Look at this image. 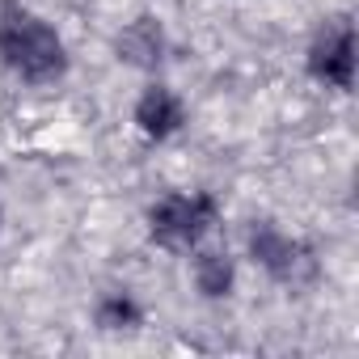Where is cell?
<instances>
[{"instance_id":"6da1fadb","label":"cell","mask_w":359,"mask_h":359,"mask_svg":"<svg viewBox=\"0 0 359 359\" xmlns=\"http://www.w3.org/2000/svg\"><path fill=\"white\" fill-rule=\"evenodd\" d=\"M0 64L26 85H51L68 72V47L55 26L9 0L0 9Z\"/></svg>"},{"instance_id":"7a4b0ae2","label":"cell","mask_w":359,"mask_h":359,"mask_svg":"<svg viewBox=\"0 0 359 359\" xmlns=\"http://www.w3.org/2000/svg\"><path fill=\"white\" fill-rule=\"evenodd\" d=\"M220 220V203L212 191H173L148 208V237L161 250H195Z\"/></svg>"},{"instance_id":"3957f363","label":"cell","mask_w":359,"mask_h":359,"mask_svg":"<svg viewBox=\"0 0 359 359\" xmlns=\"http://www.w3.org/2000/svg\"><path fill=\"white\" fill-rule=\"evenodd\" d=\"M245 245H250V258H254L275 283H283V287H309V283L317 279V271H321L317 250H313L309 241H300V237H287V233H283L279 224H271V220H254Z\"/></svg>"},{"instance_id":"277c9868","label":"cell","mask_w":359,"mask_h":359,"mask_svg":"<svg viewBox=\"0 0 359 359\" xmlns=\"http://www.w3.org/2000/svg\"><path fill=\"white\" fill-rule=\"evenodd\" d=\"M309 76L330 89H351L355 85V26L351 18L325 22L313 43H309Z\"/></svg>"},{"instance_id":"5b68a950","label":"cell","mask_w":359,"mask_h":359,"mask_svg":"<svg viewBox=\"0 0 359 359\" xmlns=\"http://www.w3.org/2000/svg\"><path fill=\"white\" fill-rule=\"evenodd\" d=\"M182 123H187V106H182V97H177L169 85H148L135 97V127H140L144 140L161 144V140L182 131Z\"/></svg>"},{"instance_id":"8992f818","label":"cell","mask_w":359,"mask_h":359,"mask_svg":"<svg viewBox=\"0 0 359 359\" xmlns=\"http://www.w3.org/2000/svg\"><path fill=\"white\" fill-rule=\"evenodd\" d=\"M114 51H118V60H123L127 68L152 72V68H161V60H165V51H169L165 26H161L152 13H144V18H135L131 26H123V34L114 39Z\"/></svg>"},{"instance_id":"52a82bcc","label":"cell","mask_w":359,"mask_h":359,"mask_svg":"<svg viewBox=\"0 0 359 359\" xmlns=\"http://www.w3.org/2000/svg\"><path fill=\"white\" fill-rule=\"evenodd\" d=\"M191 275H195L199 296H208V300H224V296L233 292V283H237V266H233L229 250H220V245L199 250V254H195Z\"/></svg>"},{"instance_id":"ba28073f","label":"cell","mask_w":359,"mask_h":359,"mask_svg":"<svg viewBox=\"0 0 359 359\" xmlns=\"http://www.w3.org/2000/svg\"><path fill=\"white\" fill-rule=\"evenodd\" d=\"M93 321H97V330L123 334V330H140V325H144V309H140L127 292H106V296H97V304H93Z\"/></svg>"},{"instance_id":"9c48e42d","label":"cell","mask_w":359,"mask_h":359,"mask_svg":"<svg viewBox=\"0 0 359 359\" xmlns=\"http://www.w3.org/2000/svg\"><path fill=\"white\" fill-rule=\"evenodd\" d=\"M0 224H5V212H0Z\"/></svg>"}]
</instances>
